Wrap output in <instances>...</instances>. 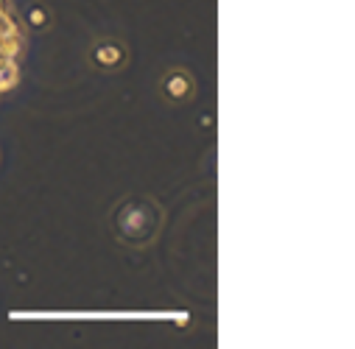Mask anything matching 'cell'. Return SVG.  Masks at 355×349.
<instances>
[{
	"mask_svg": "<svg viewBox=\"0 0 355 349\" xmlns=\"http://www.w3.org/2000/svg\"><path fill=\"white\" fill-rule=\"evenodd\" d=\"M23 26L12 9V0H0V93H9L20 81Z\"/></svg>",
	"mask_w": 355,
	"mask_h": 349,
	"instance_id": "6da1fadb",
	"label": "cell"
}]
</instances>
